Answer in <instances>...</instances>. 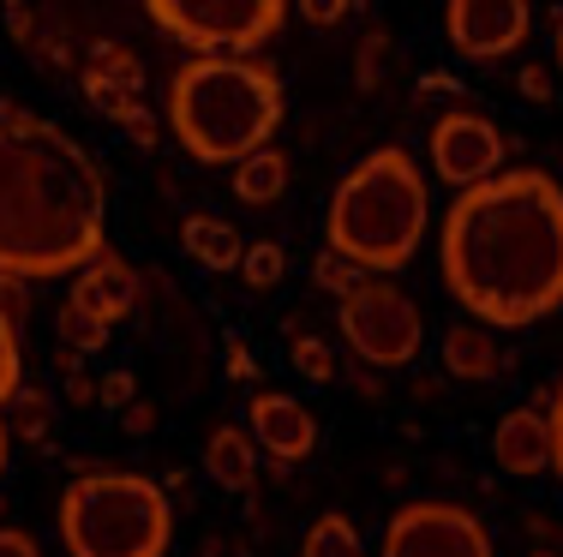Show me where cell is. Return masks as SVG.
Instances as JSON below:
<instances>
[{
  "instance_id": "obj_3",
  "label": "cell",
  "mask_w": 563,
  "mask_h": 557,
  "mask_svg": "<svg viewBox=\"0 0 563 557\" xmlns=\"http://www.w3.org/2000/svg\"><path fill=\"white\" fill-rule=\"evenodd\" d=\"M282 78L252 55H192L168 85V126L205 168H234L282 126Z\"/></svg>"
},
{
  "instance_id": "obj_15",
  "label": "cell",
  "mask_w": 563,
  "mask_h": 557,
  "mask_svg": "<svg viewBox=\"0 0 563 557\" xmlns=\"http://www.w3.org/2000/svg\"><path fill=\"white\" fill-rule=\"evenodd\" d=\"M444 371L450 378H462V383H492V378H504L509 366H516V354L498 342V330H486V324H450L444 330Z\"/></svg>"
},
{
  "instance_id": "obj_22",
  "label": "cell",
  "mask_w": 563,
  "mask_h": 557,
  "mask_svg": "<svg viewBox=\"0 0 563 557\" xmlns=\"http://www.w3.org/2000/svg\"><path fill=\"white\" fill-rule=\"evenodd\" d=\"M282 276H288V252H282V241H252L246 252H240V282L246 288H276Z\"/></svg>"
},
{
  "instance_id": "obj_4",
  "label": "cell",
  "mask_w": 563,
  "mask_h": 557,
  "mask_svg": "<svg viewBox=\"0 0 563 557\" xmlns=\"http://www.w3.org/2000/svg\"><path fill=\"white\" fill-rule=\"evenodd\" d=\"M426 229H432V192L401 144H378L330 192L324 246L360 264L366 276H396L413 264Z\"/></svg>"
},
{
  "instance_id": "obj_11",
  "label": "cell",
  "mask_w": 563,
  "mask_h": 557,
  "mask_svg": "<svg viewBox=\"0 0 563 557\" xmlns=\"http://www.w3.org/2000/svg\"><path fill=\"white\" fill-rule=\"evenodd\" d=\"M78 85H85V102H90V109H97L102 121H114V126H126L132 114L144 109V60L132 55L126 43H109V36L90 48Z\"/></svg>"
},
{
  "instance_id": "obj_34",
  "label": "cell",
  "mask_w": 563,
  "mask_h": 557,
  "mask_svg": "<svg viewBox=\"0 0 563 557\" xmlns=\"http://www.w3.org/2000/svg\"><path fill=\"white\" fill-rule=\"evenodd\" d=\"M60 378H66V402H73V408H97V378H90L85 366L60 371Z\"/></svg>"
},
{
  "instance_id": "obj_17",
  "label": "cell",
  "mask_w": 563,
  "mask_h": 557,
  "mask_svg": "<svg viewBox=\"0 0 563 557\" xmlns=\"http://www.w3.org/2000/svg\"><path fill=\"white\" fill-rule=\"evenodd\" d=\"M180 246H186V258L205 264V270H240V252H246L234 222L205 216V210H192V216L180 222Z\"/></svg>"
},
{
  "instance_id": "obj_30",
  "label": "cell",
  "mask_w": 563,
  "mask_h": 557,
  "mask_svg": "<svg viewBox=\"0 0 563 557\" xmlns=\"http://www.w3.org/2000/svg\"><path fill=\"white\" fill-rule=\"evenodd\" d=\"M97 402H109V408L139 402V378H132V371H109V378L97 383Z\"/></svg>"
},
{
  "instance_id": "obj_16",
  "label": "cell",
  "mask_w": 563,
  "mask_h": 557,
  "mask_svg": "<svg viewBox=\"0 0 563 557\" xmlns=\"http://www.w3.org/2000/svg\"><path fill=\"white\" fill-rule=\"evenodd\" d=\"M205 474L222 492H252L258 486V449H252L246 426H217L205 444Z\"/></svg>"
},
{
  "instance_id": "obj_31",
  "label": "cell",
  "mask_w": 563,
  "mask_h": 557,
  "mask_svg": "<svg viewBox=\"0 0 563 557\" xmlns=\"http://www.w3.org/2000/svg\"><path fill=\"white\" fill-rule=\"evenodd\" d=\"M516 85H521V97H528V102H552V97H558L552 73H545L540 60H528V66H521V78H516Z\"/></svg>"
},
{
  "instance_id": "obj_33",
  "label": "cell",
  "mask_w": 563,
  "mask_h": 557,
  "mask_svg": "<svg viewBox=\"0 0 563 557\" xmlns=\"http://www.w3.org/2000/svg\"><path fill=\"white\" fill-rule=\"evenodd\" d=\"M545 426H552V468H558V480H563V378H558L552 402H545Z\"/></svg>"
},
{
  "instance_id": "obj_18",
  "label": "cell",
  "mask_w": 563,
  "mask_h": 557,
  "mask_svg": "<svg viewBox=\"0 0 563 557\" xmlns=\"http://www.w3.org/2000/svg\"><path fill=\"white\" fill-rule=\"evenodd\" d=\"M288 192V156L282 151H252L246 163H234V198L240 204H252V210H271L276 198Z\"/></svg>"
},
{
  "instance_id": "obj_1",
  "label": "cell",
  "mask_w": 563,
  "mask_h": 557,
  "mask_svg": "<svg viewBox=\"0 0 563 557\" xmlns=\"http://www.w3.org/2000/svg\"><path fill=\"white\" fill-rule=\"evenodd\" d=\"M450 300L486 330H528L563 307V186L545 168H498L455 192L438 246Z\"/></svg>"
},
{
  "instance_id": "obj_38",
  "label": "cell",
  "mask_w": 563,
  "mask_h": 557,
  "mask_svg": "<svg viewBox=\"0 0 563 557\" xmlns=\"http://www.w3.org/2000/svg\"><path fill=\"white\" fill-rule=\"evenodd\" d=\"M120 414H126V432H132V437H151V432H156V408H151V402H126Z\"/></svg>"
},
{
  "instance_id": "obj_29",
  "label": "cell",
  "mask_w": 563,
  "mask_h": 557,
  "mask_svg": "<svg viewBox=\"0 0 563 557\" xmlns=\"http://www.w3.org/2000/svg\"><path fill=\"white\" fill-rule=\"evenodd\" d=\"M222 360H228V378H234V383H258V354L246 348V336H228Z\"/></svg>"
},
{
  "instance_id": "obj_21",
  "label": "cell",
  "mask_w": 563,
  "mask_h": 557,
  "mask_svg": "<svg viewBox=\"0 0 563 557\" xmlns=\"http://www.w3.org/2000/svg\"><path fill=\"white\" fill-rule=\"evenodd\" d=\"M390 48H396V36L384 31V24H372V31L360 36V48H354V85L366 90V97L384 85V73H390Z\"/></svg>"
},
{
  "instance_id": "obj_42",
  "label": "cell",
  "mask_w": 563,
  "mask_h": 557,
  "mask_svg": "<svg viewBox=\"0 0 563 557\" xmlns=\"http://www.w3.org/2000/svg\"><path fill=\"white\" fill-rule=\"evenodd\" d=\"M7 456H12V437H7V420H0V474H7Z\"/></svg>"
},
{
  "instance_id": "obj_27",
  "label": "cell",
  "mask_w": 563,
  "mask_h": 557,
  "mask_svg": "<svg viewBox=\"0 0 563 557\" xmlns=\"http://www.w3.org/2000/svg\"><path fill=\"white\" fill-rule=\"evenodd\" d=\"M0 312H7V324L24 336V318H31V282H19V276H0Z\"/></svg>"
},
{
  "instance_id": "obj_44",
  "label": "cell",
  "mask_w": 563,
  "mask_h": 557,
  "mask_svg": "<svg viewBox=\"0 0 563 557\" xmlns=\"http://www.w3.org/2000/svg\"><path fill=\"white\" fill-rule=\"evenodd\" d=\"M533 557H563V552H533Z\"/></svg>"
},
{
  "instance_id": "obj_9",
  "label": "cell",
  "mask_w": 563,
  "mask_h": 557,
  "mask_svg": "<svg viewBox=\"0 0 563 557\" xmlns=\"http://www.w3.org/2000/svg\"><path fill=\"white\" fill-rule=\"evenodd\" d=\"M426 156H432V175L467 192V186L492 180L504 168V132L474 109H450L438 114L432 132H426Z\"/></svg>"
},
{
  "instance_id": "obj_32",
  "label": "cell",
  "mask_w": 563,
  "mask_h": 557,
  "mask_svg": "<svg viewBox=\"0 0 563 557\" xmlns=\"http://www.w3.org/2000/svg\"><path fill=\"white\" fill-rule=\"evenodd\" d=\"M347 390H354L366 408H378V402H384V383H378V371H372V366H360V360L347 366Z\"/></svg>"
},
{
  "instance_id": "obj_19",
  "label": "cell",
  "mask_w": 563,
  "mask_h": 557,
  "mask_svg": "<svg viewBox=\"0 0 563 557\" xmlns=\"http://www.w3.org/2000/svg\"><path fill=\"white\" fill-rule=\"evenodd\" d=\"M7 437H19V444H43L48 432H55V396L36 390V383H19V390L7 396Z\"/></svg>"
},
{
  "instance_id": "obj_24",
  "label": "cell",
  "mask_w": 563,
  "mask_h": 557,
  "mask_svg": "<svg viewBox=\"0 0 563 557\" xmlns=\"http://www.w3.org/2000/svg\"><path fill=\"white\" fill-rule=\"evenodd\" d=\"M60 348H73L78 360H85V354L109 348V330H102L97 318H85L78 307H60Z\"/></svg>"
},
{
  "instance_id": "obj_36",
  "label": "cell",
  "mask_w": 563,
  "mask_h": 557,
  "mask_svg": "<svg viewBox=\"0 0 563 557\" xmlns=\"http://www.w3.org/2000/svg\"><path fill=\"white\" fill-rule=\"evenodd\" d=\"M126 138L139 144V151H156V138H163V132H156V114H151V109H139V114L126 121Z\"/></svg>"
},
{
  "instance_id": "obj_26",
  "label": "cell",
  "mask_w": 563,
  "mask_h": 557,
  "mask_svg": "<svg viewBox=\"0 0 563 557\" xmlns=\"http://www.w3.org/2000/svg\"><path fill=\"white\" fill-rule=\"evenodd\" d=\"M24 383V336L7 324V312H0V408H7V396Z\"/></svg>"
},
{
  "instance_id": "obj_2",
  "label": "cell",
  "mask_w": 563,
  "mask_h": 557,
  "mask_svg": "<svg viewBox=\"0 0 563 557\" xmlns=\"http://www.w3.org/2000/svg\"><path fill=\"white\" fill-rule=\"evenodd\" d=\"M109 252V175L60 121L0 102V276L55 282Z\"/></svg>"
},
{
  "instance_id": "obj_35",
  "label": "cell",
  "mask_w": 563,
  "mask_h": 557,
  "mask_svg": "<svg viewBox=\"0 0 563 557\" xmlns=\"http://www.w3.org/2000/svg\"><path fill=\"white\" fill-rule=\"evenodd\" d=\"M7 31H12V43H31V31H36V7L31 0H7Z\"/></svg>"
},
{
  "instance_id": "obj_14",
  "label": "cell",
  "mask_w": 563,
  "mask_h": 557,
  "mask_svg": "<svg viewBox=\"0 0 563 557\" xmlns=\"http://www.w3.org/2000/svg\"><path fill=\"white\" fill-rule=\"evenodd\" d=\"M492 461L509 480H540L552 468V426H545L540 408H509L492 432Z\"/></svg>"
},
{
  "instance_id": "obj_12",
  "label": "cell",
  "mask_w": 563,
  "mask_h": 557,
  "mask_svg": "<svg viewBox=\"0 0 563 557\" xmlns=\"http://www.w3.org/2000/svg\"><path fill=\"white\" fill-rule=\"evenodd\" d=\"M252 444H264V456L276 461V468H300V461H312L318 449V420L312 408L300 402V396H282V390H258L252 396Z\"/></svg>"
},
{
  "instance_id": "obj_40",
  "label": "cell",
  "mask_w": 563,
  "mask_h": 557,
  "mask_svg": "<svg viewBox=\"0 0 563 557\" xmlns=\"http://www.w3.org/2000/svg\"><path fill=\"white\" fill-rule=\"evenodd\" d=\"M521 522H528V534H540L545 546H558V527H552V515H533V510H528Z\"/></svg>"
},
{
  "instance_id": "obj_41",
  "label": "cell",
  "mask_w": 563,
  "mask_h": 557,
  "mask_svg": "<svg viewBox=\"0 0 563 557\" xmlns=\"http://www.w3.org/2000/svg\"><path fill=\"white\" fill-rule=\"evenodd\" d=\"M438 390H444L438 378H420V383H413V402H438Z\"/></svg>"
},
{
  "instance_id": "obj_25",
  "label": "cell",
  "mask_w": 563,
  "mask_h": 557,
  "mask_svg": "<svg viewBox=\"0 0 563 557\" xmlns=\"http://www.w3.org/2000/svg\"><path fill=\"white\" fill-rule=\"evenodd\" d=\"M288 360H294V371H300V378H312V383H330V378H336V354H330L318 336H294Z\"/></svg>"
},
{
  "instance_id": "obj_5",
  "label": "cell",
  "mask_w": 563,
  "mask_h": 557,
  "mask_svg": "<svg viewBox=\"0 0 563 557\" xmlns=\"http://www.w3.org/2000/svg\"><path fill=\"white\" fill-rule=\"evenodd\" d=\"M60 539L73 557H168L174 503L151 474L85 468L60 492Z\"/></svg>"
},
{
  "instance_id": "obj_43",
  "label": "cell",
  "mask_w": 563,
  "mask_h": 557,
  "mask_svg": "<svg viewBox=\"0 0 563 557\" xmlns=\"http://www.w3.org/2000/svg\"><path fill=\"white\" fill-rule=\"evenodd\" d=\"M558 73H563V12H558Z\"/></svg>"
},
{
  "instance_id": "obj_20",
  "label": "cell",
  "mask_w": 563,
  "mask_h": 557,
  "mask_svg": "<svg viewBox=\"0 0 563 557\" xmlns=\"http://www.w3.org/2000/svg\"><path fill=\"white\" fill-rule=\"evenodd\" d=\"M300 557H366V539H360V527L347 522V515H318L312 527H306L300 539Z\"/></svg>"
},
{
  "instance_id": "obj_37",
  "label": "cell",
  "mask_w": 563,
  "mask_h": 557,
  "mask_svg": "<svg viewBox=\"0 0 563 557\" xmlns=\"http://www.w3.org/2000/svg\"><path fill=\"white\" fill-rule=\"evenodd\" d=\"M0 557H43V552H36V534H24V527H0Z\"/></svg>"
},
{
  "instance_id": "obj_8",
  "label": "cell",
  "mask_w": 563,
  "mask_h": 557,
  "mask_svg": "<svg viewBox=\"0 0 563 557\" xmlns=\"http://www.w3.org/2000/svg\"><path fill=\"white\" fill-rule=\"evenodd\" d=\"M384 557H498V546H492V527L467 503L420 498V503H401L390 515Z\"/></svg>"
},
{
  "instance_id": "obj_28",
  "label": "cell",
  "mask_w": 563,
  "mask_h": 557,
  "mask_svg": "<svg viewBox=\"0 0 563 557\" xmlns=\"http://www.w3.org/2000/svg\"><path fill=\"white\" fill-rule=\"evenodd\" d=\"M347 12H360V0H300V19H306V24H318V31L342 24Z\"/></svg>"
},
{
  "instance_id": "obj_10",
  "label": "cell",
  "mask_w": 563,
  "mask_h": 557,
  "mask_svg": "<svg viewBox=\"0 0 563 557\" xmlns=\"http://www.w3.org/2000/svg\"><path fill=\"white\" fill-rule=\"evenodd\" d=\"M533 31V7L528 0H444V36L462 60L492 66L504 55H516Z\"/></svg>"
},
{
  "instance_id": "obj_39",
  "label": "cell",
  "mask_w": 563,
  "mask_h": 557,
  "mask_svg": "<svg viewBox=\"0 0 563 557\" xmlns=\"http://www.w3.org/2000/svg\"><path fill=\"white\" fill-rule=\"evenodd\" d=\"M455 90H462V85H455L450 73H426L420 78V97H455Z\"/></svg>"
},
{
  "instance_id": "obj_13",
  "label": "cell",
  "mask_w": 563,
  "mask_h": 557,
  "mask_svg": "<svg viewBox=\"0 0 563 557\" xmlns=\"http://www.w3.org/2000/svg\"><path fill=\"white\" fill-rule=\"evenodd\" d=\"M66 307H78L85 318H97L102 330H114L120 318L139 307V270H132L120 252H97V258H90L85 270L73 276V294H66Z\"/></svg>"
},
{
  "instance_id": "obj_6",
  "label": "cell",
  "mask_w": 563,
  "mask_h": 557,
  "mask_svg": "<svg viewBox=\"0 0 563 557\" xmlns=\"http://www.w3.org/2000/svg\"><path fill=\"white\" fill-rule=\"evenodd\" d=\"M336 324L360 366L372 371H408L426 348V318L396 276H366L354 294H342Z\"/></svg>"
},
{
  "instance_id": "obj_23",
  "label": "cell",
  "mask_w": 563,
  "mask_h": 557,
  "mask_svg": "<svg viewBox=\"0 0 563 557\" xmlns=\"http://www.w3.org/2000/svg\"><path fill=\"white\" fill-rule=\"evenodd\" d=\"M312 282L324 288V294H336V300H342V294H354V288L366 282V270H360V264H347L342 252H330V246H324V252L312 258Z\"/></svg>"
},
{
  "instance_id": "obj_7",
  "label": "cell",
  "mask_w": 563,
  "mask_h": 557,
  "mask_svg": "<svg viewBox=\"0 0 563 557\" xmlns=\"http://www.w3.org/2000/svg\"><path fill=\"white\" fill-rule=\"evenodd\" d=\"M144 12L192 55H252L282 31L288 0H144Z\"/></svg>"
}]
</instances>
